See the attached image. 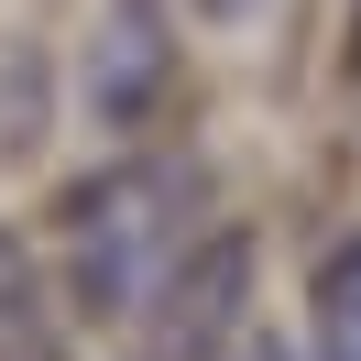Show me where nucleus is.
<instances>
[{"label":"nucleus","instance_id":"nucleus-1","mask_svg":"<svg viewBox=\"0 0 361 361\" xmlns=\"http://www.w3.org/2000/svg\"><path fill=\"white\" fill-rule=\"evenodd\" d=\"M197 197H208V176L186 154H121L88 186H66V208H55V230H66V307L88 329L142 317L164 263L197 241Z\"/></svg>","mask_w":361,"mask_h":361},{"label":"nucleus","instance_id":"nucleus-3","mask_svg":"<svg viewBox=\"0 0 361 361\" xmlns=\"http://www.w3.org/2000/svg\"><path fill=\"white\" fill-rule=\"evenodd\" d=\"M77 99H88L99 132H142L176 99V23H164V0H99L88 55H77Z\"/></svg>","mask_w":361,"mask_h":361},{"label":"nucleus","instance_id":"nucleus-7","mask_svg":"<svg viewBox=\"0 0 361 361\" xmlns=\"http://www.w3.org/2000/svg\"><path fill=\"white\" fill-rule=\"evenodd\" d=\"M241 361H307V350H285V339H241Z\"/></svg>","mask_w":361,"mask_h":361},{"label":"nucleus","instance_id":"nucleus-6","mask_svg":"<svg viewBox=\"0 0 361 361\" xmlns=\"http://www.w3.org/2000/svg\"><path fill=\"white\" fill-rule=\"evenodd\" d=\"M197 23H263V0H197Z\"/></svg>","mask_w":361,"mask_h":361},{"label":"nucleus","instance_id":"nucleus-2","mask_svg":"<svg viewBox=\"0 0 361 361\" xmlns=\"http://www.w3.org/2000/svg\"><path fill=\"white\" fill-rule=\"evenodd\" d=\"M252 307V230H208L164 263V285L132 317V361H219Z\"/></svg>","mask_w":361,"mask_h":361},{"label":"nucleus","instance_id":"nucleus-4","mask_svg":"<svg viewBox=\"0 0 361 361\" xmlns=\"http://www.w3.org/2000/svg\"><path fill=\"white\" fill-rule=\"evenodd\" d=\"M0 361H66V329H55L44 285H33V252L0 230Z\"/></svg>","mask_w":361,"mask_h":361},{"label":"nucleus","instance_id":"nucleus-5","mask_svg":"<svg viewBox=\"0 0 361 361\" xmlns=\"http://www.w3.org/2000/svg\"><path fill=\"white\" fill-rule=\"evenodd\" d=\"M317 361H361V230L317 263Z\"/></svg>","mask_w":361,"mask_h":361}]
</instances>
